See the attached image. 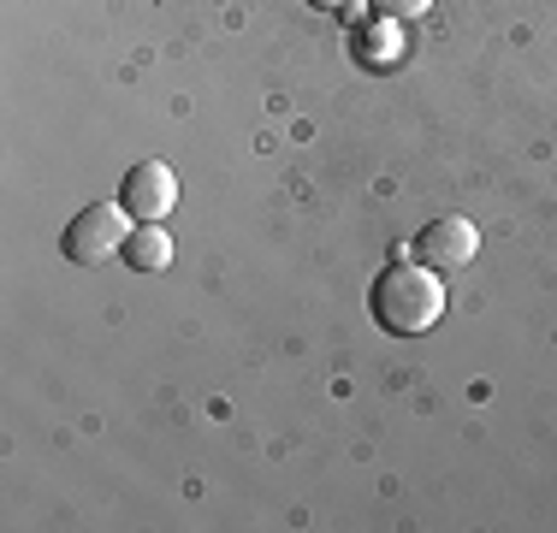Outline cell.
<instances>
[{
  "label": "cell",
  "mask_w": 557,
  "mask_h": 533,
  "mask_svg": "<svg viewBox=\"0 0 557 533\" xmlns=\"http://www.w3.org/2000/svg\"><path fill=\"white\" fill-rule=\"evenodd\" d=\"M368 309H374L380 332L392 338H416V332H433L445 314V285L428 261H392L386 273L368 285Z\"/></svg>",
  "instance_id": "obj_1"
},
{
  "label": "cell",
  "mask_w": 557,
  "mask_h": 533,
  "mask_svg": "<svg viewBox=\"0 0 557 533\" xmlns=\"http://www.w3.org/2000/svg\"><path fill=\"white\" fill-rule=\"evenodd\" d=\"M125 244H131L125 202H89L60 237L65 261H77V266H101L108 256H125Z\"/></svg>",
  "instance_id": "obj_2"
},
{
  "label": "cell",
  "mask_w": 557,
  "mask_h": 533,
  "mask_svg": "<svg viewBox=\"0 0 557 533\" xmlns=\"http://www.w3.org/2000/svg\"><path fill=\"white\" fill-rule=\"evenodd\" d=\"M119 202H125L131 220H166L172 202H178V172L166 160H137L119 184Z\"/></svg>",
  "instance_id": "obj_3"
},
{
  "label": "cell",
  "mask_w": 557,
  "mask_h": 533,
  "mask_svg": "<svg viewBox=\"0 0 557 533\" xmlns=\"http://www.w3.org/2000/svg\"><path fill=\"white\" fill-rule=\"evenodd\" d=\"M474 249H481V232H474L462 213H445V220H428L416 232V261H428L433 273H450V266H469Z\"/></svg>",
  "instance_id": "obj_4"
},
{
  "label": "cell",
  "mask_w": 557,
  "mask_h": 533,
  "mask_svg": "<svg viewBox=\"0 0 557 533\" xmlns=\"http://www.w3.org/2000/svg\"><path fill=\"white\" fill-rule=\"evenodd\" d=\"M125 261L137 266V273H161V266L172 261V232L161 220H143L137 232H131V244H125Z\"/></svg>",
  "instance_id": "obj_5"
},
{
  "label": "cell",
  "mask_w": 557,
  "mask_h": 533,
  "mask_svg": "<svg viewBox=\"0 0 557 533\" xmlns=\"http://www.w3.org/2000/svg\"><path fill=\"white\" fill-rule=\"evenodd\" d=\"M433 0H368V12H374L380 24H409V18H421Z\"/></svg>",
  "instance_id": "obj_6"
},
{
  "label": "cell",
  "mask_w": 557,
  "mask_h": 533,
  "mask_svg": "<svg viewBox=\"0 0 557 533\" xmlns=\"http://www.w3.org/2000/svg\"><path fill=\"white\" fill-rule=\"evenodd\" d=\"M309 7H321V12H338V7H344V0H309Z\"/></svg>",
  "instance_id": "obj_7"
}]
</instances>
